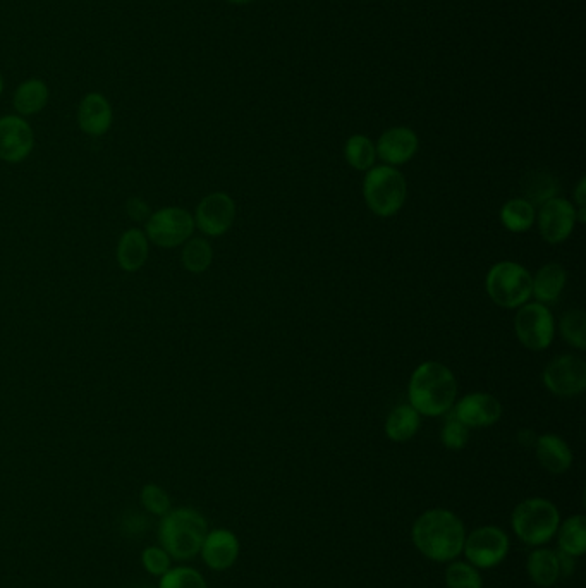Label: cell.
<instances>
[{
	"instance_id": "cell-11",
	"label": "cell",
	"mask_w": 586,
	"mask_h": 588,
	"mask_svg": "<svg viewBox=\"0 0 586 588\" xmlns=\"http://www.w3.org/2000/svg\"><path fill=\"white\" fill-rule=\"evenodd\" d=\"M193 217H195V226L205 236L219 238L224 236L234 224L236 203L227 193L215 191L198 203Z\"/></svg>"
},
{
	"instance_id": "cell-29",
	"label": "cell",
	"mask_w": 586,
	"mask_h": 588,
	"mask_svg": "<svg viewBox=\"0 0 586 588\" xmlns=\"http://www.w3.org/2000/svg\"><path fill=\"white\" fill-rule=\"evenodd\" d=\"M562 337L576 350L586 348V313L583 310H571L561 320Z\"/></svg>"
},
{
	"instance_id": "cell-26",
	"label": "cell",
	"mask_w": 586,
	"mask_h": 588,
	"mask_svg": "<svg viewBox=\"0 0 586 588\" xmlns=\"http://www.w3.org/2000/svg\"><path fill=\"white\" fill-rule=\"evenodd\" d=\"M181 262L191 274H202L214 262V250L207 239L190 238L183 245Z\"/></svg>"
},
{
	"instance_id": "cell-31",
	"label": "cell",
	"mask_w": 586,
	"mask_h": 588,
	"mask_svg": "<svg viewBox=\"0 0 586 588\" xmlns=\"http://www.w3.org/2000/svg\"><path fill=\"white\" fill-rule=\"evenodd\" d=\"M447 588H483L482 576L473 564L452 563L446 571Z\"/></svg>"
},
{
	"instance_id": "cell-9",
	"label": "cell",
	"mask_w": 586,
	"mask_h": 588,
	"mask_svg": "<svg viewBox=\"0 0 586 588\" xmlns=\"http://www.w3.org/2000/svg\"><path fill=\"white\" fill-rule=\"evenodd\" d=\"M544 384L561 398L578 396L586 387V363L576 355L557 356L544 370Z\"/></svg>"
},
{
	"instance_id": "cell-34",
	"label": "cell",
	"mask_w": 586,
	"mask_h": 588,
	"mask_svg": "<svg viewBox=\"0 0 586 588\" xmlns=\"http://www.w3.org/2000/svg\"><path fill=\"white\" fill-rule=\"evenodd\" d=\"M141 563L153 576H162L171 570V556L162 547H147L141 554Z\"/></svg>"
},
{
	"instance_id": "cell-14",
	"label": "cell",
	"mask_w": 586,
	"mask_h": 588,
	"mask_svg": "<svg viewBox=\"0 0 586 588\" xmlns=\"http://www.w3.org/2000/svg\"><path fill=\"white\" fill-rule=\"evenodd\" d=\"M459 422H463L468 429L471 427H490L499 422L502 417V405L499 399L487 392H473L459 399L458 405L452 411Z\"/></svg>"
},
{
	"instance_id": "cell-22",
	"label": "cell",
	"mask_w": 586,
	"mask_h": 588,
	"mask_svg": "<svg viewBox=\"0 0 586 588\" xmlns=\"http://www.w3.org/2000/svg\"><path fill=\"white\" fill-rule=\"evenodd\" d=\"M528 575L538 587H552L561 575L559 554L550 549H537L528 558Z\"/></svg>"
},
{
	"instance_id": "cell-4",
	"label": "cell",
	"mask_w": 586,
	"mask_h": 588,
	"mask_svg": "<svg viewBox=\"0 0 586 588\" xmlns=\"http://www.w3.org/2000/svg\"><path fill=\"white\" fill-rule=\"evenodd\" d=\"M408 184L396 167H372L363 181V196L373 214L392 217L403 209Z\"/></svg>"
},
{
	"instance_id": "cell-6",
	"label": "cell",
	"mask_w": 586,
	"mask_h": 588,
	"mask_svg": "<svg viewBox=\"0 0 586 588\" xmlns=\"http://www.w3.org/2000/svg\"><path fill=\"white\" fill-rule=\"evenodd\" d=\"M533 277L523 265L499 262L487 274L485 288L490 300L502 308H519L532 298Z\"/></svg>"
},
{
	"instance_id": "cell-27",
	"label": "cell",
	"mask_w": 586,
	"mask_h": 588,
	"mask_svg": "<svg viewBox=\"0 0 586 588\" xmlns=\"http://www.w3.org/2000/svg\"><path fill=\"white\" fill-rule=\"evenodd\" d=\"M344 155H346L349 166L356 171H370L375 164V159H377V150H375V145L370 138L355 135L346 141Z\"/></svg>"
},
{
	"instance_id": "cell-3",
	"label": "cell",
	"mask_w": 586,
	"mask_h": 588,
	"mask_svg": "<svg viewBox=\"0 0 586 588\" xmlns=\"http://www.w3.org/2000/svg\"><path fill=\"white\" fill-rule=\"evenodd\" d=\"M207 533L202 513L193 508L171 509L160 521V546L171 558L186 561L202 551Z\"/></svg>"
},
{
	"instance_id": "cell-24",
	"label": "cell",
	"mask_w": 586,
	"mask_h": 588,
	"mask_svg": "<svg viewBox=\"0 0 586 588\" xmlns=\"http://www.w3.org/2000/svg\"><path fill=\"white\" fill-rule=\"evenodd\" d=\"M559 530V547L562 554L571 558H580L586 552V518L571 516L564 521Z\"/></svg>"
},
{
	"instance_id": "cell-13",
	"label": "cell",
	"mask_w": 586,
	"mask_h": 588,
	"mask_svg": "<svg viewBox=\"0 0 586 588\" xmlns=\"http://www.w3.org/2000/svg\"><path fill=\"white\" fill-rule=\"evenodd\" d=\"M578 222L576 207L566 198H552L538 212V229L550 245H559L573 234Z\"/></svg>"
},
{
	"instance_id": "cell-21",
	"label": "cell",
	"mask_w": 586,
	"mask_h": 588,
	"mask_svg": "<svg viewBox=\"0 0 586 588\" xmlns=\"http://www.w3.org/2000/svg\"><path fill=\"white\" fill-rule=\"evenodd\" d=\"M566 286V272L559 264H547L538 270L537 276L533 277L532 296L537 298L538 303L547 305L559 300L562 289Z\"/></svg>"
},
{
	"instance_id": "cell-25",
	"label": "cell",
	"mask_w": 586,
	"mask_h": 588,
	"mask_svg": "<svg viewBox=\"0 0 586 588\" xmlns=\"http://www.w3.org/2000/svg\"><path fill=\"white\" fill-rule=\"evenodd\" d=\"M537 217L535 207L525 198H513L501 209L502 226L511 233H526Z\"/></svg>"
},
{
	"instance_id": "cell-17",
	"label": "cell",
	"mask_w": 586,
	"mask_h": 588,
	"mask_svg": "<svg viewBox=\"0 0 586 588\" xmlns=\"http://www.w3.org/2000/svg\"><path fill=\"white\" fill-rule=\"evenodd\" d=\"M200 552H202L203 561L207 563L208 568L215 571L229 570L232 564L238 561V537L229 530L208 532Z\"/></svg>"
},
{
	"instance_id": "cell-36",
	"label": "cell",
	"mask_w": 586,
	"mask_h": 588,
	"mask_svg": "<svg viewBox=\"0 0 586 588\" xmlns=\"http://www.w3.org/2000/svg\"><path fill=\"white\" fill-rule=\"evenodd\" d=\"M126 210H128V215L131 217V221L135 222H147L148 217L152 215L148 203L145 202V200H141V198H131V200L126 203Z\"/></svg>"
},
{
	"instance_id": "cell-30",
	"label": "cell",
	"mask_w": 586,
	"mask_h": 588,
	"mask_svg": "<svg viewBox=\"0 0 586 588\" xmlns=\"http://www.w3.org/2000/svg\"><path fill=\"white\" fill-rule=\"evenodd\" d=\"M159 588H208L205 578L188 566H179L160 576Z\"/></svg>"
},
{
	"instance_id": "cell-15",
	"label": "cell",
	"mask_w": 586,
	"mask_h": 588,
	"mask_svg": "<svg viewBox=\"0 0 586 588\" xmlns=\"http://www.w3.org/2000/svg\"><path fill=\"white\" fill-rule=\"evenodd\" d=\"M78 126L85 135L100 138L107 135L114 123V111L104 93L90 92L81 98L78 105Z\"/></svg>"
},
{
	"instance_id": "cell-23",
	"label": "cell",
	"mask_w": 586,
	"mask_h": 588,
	"mask_svg": "<svg viewBox=\"0 0 586 588\" xmlns=\"http://www.w3.org/2000/svg\"><path fill=\"white\" fill-rule=\"evenodd\" d=\"M420 413L411 405L397 406L385 422V434L394 442H406L420 429Z\"/></svg>"
},
{
	"instance_id": "cell-20",
	"label": "cell",
	"mask_w": 586,
	"mask_h": 588,
	"mask_svg": "<svg viewBox=\"0 0 586 588\" xmlns=\"http://www.w3.org/2000/svg\"><path fill=\"white\" fill-rule=\"evenodd\" d=\"M537 458L545 470L554 475L568 472L573 463V453L559 435L545 434L537 439Z\"/></svg>"
},
{
	"instance_id": "cell-5",
	"label": "cell",
	"mask_w": 586,
	"mask_h": 588,
	"mask_svg": "<svg viewBox=\"0 0 586 588\" xmlns=\"http://www.w3.org/2000/svg\"><path fill=\"white\" fill-rule=\"evenodd\" d=\"M559 509L547 499H526L513 513V530L528 546L549 542L559 528Z\"/></svg>"
},
{
	"instance_id": "cell-2",
	"label": "cell",
	"mask_w": 586,
	"mask_h": 588,
	"mask_svg": "<svg viewBox=\"0 0 586 588\" xmlns=\"http://www.w3.org/2000/svg\"><path fill=\"white\" fill-rule=\"evenodd\" d=\"M409 405L423 417H442L452 410L458 382L451 370L439 362H425L409 380Z\"/></svg>"
},
{
	"instance_id": "cell-12",
	"label": "cell",
	"mask_w": 586,
	"mask_h": 588,
	"mask_svg": "<svg viewBox=\"0 0 586 588\" xmlns=\"http://www.w3.org/2000/svg\"><path fill=\"white\" fill-rule=\"evenodd\" d=\"M35 148V133L25 117L18 114L0 117V160L19 164Z\"/></svg>"
},
{
	"instance_id": "cell-8",
	"label": "cell",
	"mask_w": 586,
	"mask_h": 588,
	"mask_svg": "<svg viewBox=\"0 0 586 588\" xmlns=\"http://www.w3.org/2000/svg\"><path fill=\"white\" fill-rule=\"evenodd\" d=\"M514 331L528 350H547L556 334L554 315L542 303H526L519 307L514 319Z\"/></svg>"
},
{
	"instance_id": "cell-10",
	"label": "cell",
	"mask_w": 586,
	"mask_h": 588,
	"mask_svg": "<svg viewBox=\"0 0 586 588\" xmlns=\"http://www.w3.org/2000/svg\"><path fill=\"white\" fill-rule=\"evenodd\" d=\"M463 551L475 568H494L506 558L509 539L501 528H478L464 540Z\"/></svg>"
},
{
	"instance_id": "cell-7",
	"label": "cell",
	"mask_w": 586,
	"mask_h": 588,
	"mask_svg": "<svg viewBox=\"0 0 586 588\" xmlns=\"http://www.w3.org/2000/svg\"><path fill=\"white\" fill-rule=\"evenodd\" d=\"M195 217L181 207H165L152 212L145 222L148 241L159 248L183 246L195 233Z\"/></svg>"
},
{
	"instance_id": "cell-16",
	"label": "cell",
	"mask_w": 586,
	"mask_h": 588,
	"mask_svg": "<svg viewBox=\"0 0 586 588\" xmlns=\"http://www.w3.org/2000/svg\"><path fill=\"white\" fill-rule=\"evenodd\" d=\"M418 136L413 129L399 128L387 129L384 135L380 136L377 143V155L389 166H403L406 162L415 157L418 152Z\"/></svg>"
},
{
	"instance_id": "cell-18",
	"label": "cell",
	"mask_w": 586,
	"mask_h": 588,
	"mask_svg": "<svg viewBox=\"0 0 586 588\" xmlns=\"http://www.w3.org/2000/svg\"><path fill=\"white\" fill-rule=\"evenodd\" d=\"M117 264L124 272H138L147 264L150 257V241H148L145 231L138 227L128 229L123 236L119 238L116 250Z\"/></svg>"
},
{
	"instance_id": "cell-19",
	"label": "cell",
	"mask_w": 586,
	"mask_h": 588,
	"mask_svg": "<svg viewBox=\"0 0 586 588\" xmlns=\"http://www.w3.org/2000/svg\"><path fill=\"white\" fill-rule=\"evenodd\" d=\"M50 90L40 78L21 81L13 93V107L21 117L37 116L49 104Z\"/></svg>"
},
{
	"instance_id": "cell-1",
	"label": "cell",
	"mask_w": 586,
	"mask_h": 588,
	"mask_svg": "<svg viewBox=\"0 0 586 588\" xmlns=\"http://www.w3.org/2000/svg\"><path fill=\"white\" fill-rule=\"evenodd\" d=\"M466 532L463 521L447 509H430L413 525V542L423 556L447 563L463 552Z\"/></svg>"
},
{
	"instance_id": "cell-40",
	"label": "cell",
	"mask_w": 586,
	"mask_h": 588,
	"mask_svg": "<svg viewBox=\"0 0 586 588\" xmlns=\"http://www.w3.org/2000/svg\"><path fill=\"white\" fill-rule=\"evenodd\" d=\"M129 588H153L152 585H135V587H129Z\"/></svg>"
},
{
	"instance_id": "cell-37",
	"label": "cell",
	"mask_w": 586,
	"mask_h": 588,
	"mask_svg": "<svg viewBox=\"0 0 586 588\" xmlns=\"http://www.w3.org/2000/svg\"><path fill=\"white\" fill-rule=\"evenodd\" d=\"M585 188H586V179L581 178L580 183H578V186H576V190H574V202H576V207H578V209H576V217H578V222H581V224H583V222L586 221Z\"/></svg>"
},
{
	"instance_id": "cell-39",
	"label": "cell",
	"mask_w": 586,
	"mask_h": 588,
	"mask_svg": "<svg viewBox=\"0 0 586 588\" xmlns=\"http://www.w3.org/2000/svg\"><path fill=\"white\" fill-rule=\"evenodd\" d=\"M4 92V78H2V74H0V95Z\"/></svg>"
},
{
	"instance_id": "cell-28",
	"label": "cell",
	"mask_w": 586,
	"mask_h": 588,
	"mask_svg": "<svg viewBox=\"0 0 586 588\" xmlns=\"http://www.w3.org/2000/svg\"><path fill=\"white\" fill-rule=\"evenodd\" d=\"M523 190H525L526 202L532 203L533 207H537V205L542 207L545 202L556 198L559 186H557L556 179L552 178L550 174L535 172V174L528 176Z\"/></svg>"
},
{
	"instance_id": "cell-32",
	"label": "cell",
	"mask_w": 586,
	"mask_h": 588,
	"mask_svg": "<svg viewBox=\"0 0 586 588\" xmlns=\"http://www.w3.org/2000/svg\"><path fill=\"white\" fill-rule=\"evenodd\" d=\"M451 413V411H449ZM442 444L446 446L447 449H452V451H459V449H463L466 444H468V439H470V429L464 425L463 422H459L458 418L454 413L449 415L447 418L446 423H444V427H442Z\"/></svg>"
},
{
	"instance_id": "cell-33",
	"label": "cell",
	"mask_w": 586,
	"mask_h": 588,
	"mask_svg": "<svg viewBox=\"0 0 586 588\" xmlns=\"http://www.w3.org/2000/svg\"><path fill=\"white\" fill-rule=\"evenodd\" d=\"M141 504L152 515L164 516L171 511V499L162 487L147 484L141 490Z\"/></svg>"
},
{
	"instance_id": "cell-35",
	"label": "cell",
	"mask_w": 586,
	"mask_h": 588,
	"mask_svg": "<svg viewBox=\"0 0 586 588\" xmlns=\"http://www.w3.org/2000/svg\"><path fill=\"white\" fill-rule=\"evenodd\" d=\"M119 528H121V533H123L124 537H136V535H141V533L147 532V516L140 515V513H128V515L124 516L123 520H121Z\"/></svg>"
},
{
	"instance_id": "cell-38",
	"label": "cell",
	"mask_w": 586,
	"mask_h": 588,
	"mask_svg": "<svg viewBox=\"0 0 586 588\" xmlns=\"http://www.w3.org/2000/svg\"><path fill=\"white\" fill-rule=\"evenodd\" d=\"M229 4H236V6H245V4H250L253 0H226Z\"/></svg>"
}]
</instances>
